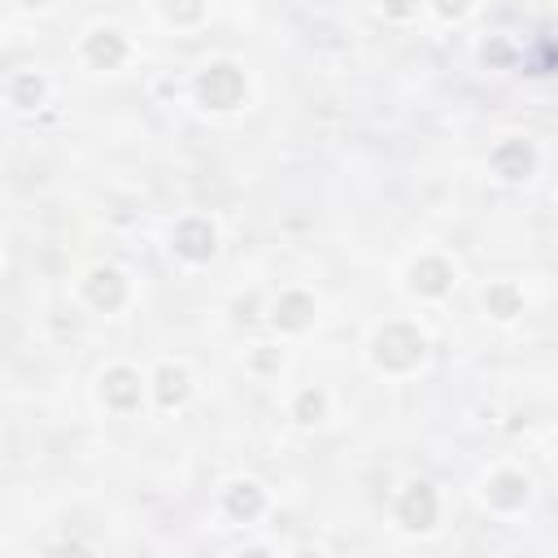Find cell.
<instances>
[{
  "label": "cell",
  "instance_id": "cell-10",
  "mask_svg": "<svg viewBox=\"0 0 558 558\" xmlns=\"http://www.w3.org/2000/svg\"><path fill=\"white\" fill-rule=\"evenodd\" d=\"M126 52H131V44H126V35H122L118 26H96V31L83 39V57H87L96 70H118V65L126 61Z\"/></svg>",
  "mask_w": 558,
  "mask_h": 558
},
{
  "label": "cell",
  "instance_id": "cell-1",
  "mask_svg": "<svg viewBox=\"0 0 558 558\" xmlns=\"http://www.w3.org/2000/svg\"><path fill=\"white\" fill-rule=\"evenodd\" d=\"M423 357H427V336H423L414 323H384V327L371 336V362H375L379 371L405 375V371H414Z\"/></svg>",
  "mask_w": 558,
  "mask_h": 558
},
{
  "label": "cell",
  "instance_id": "cell-7",
  "mask_svg": "<svg viewBox=\"0 0 558 558\" xmlns=\"http://www.w3.org/2000/svg\"><path fill=\"white\" fill-rule=\"evenodd\" d=\"M126 279H122V270H113V266H96V270H87V279H83V296H87V305H96V310H105V314H113V310H122L126 305Z\"/></svg>",
  "mask_w": 558,
  "mask_h": 558
},
{
  "label": "cell",
  "instance_id": "cell-19",
  "mask_svg": "<svg viewBox=\"0 0 558 558\" xmlns=\"http://www.w3.org/2000/svg\"><path fill=\"white\" fill-rule=\"evenodd\" d=\"M48 558H96L83 541H57L52 549H48Z\"/></svg>",
  "mask_w": 558,
  "mask_h": 558
},
{
  "label": "cell",
  "instance_id": "cell-11",
  "mask_svg": "<svg viewBox=\"0 0 558 558\" xmlns=\"http://www.w3.org/2000/svg\"><path fill=\"white\" fill-rule=\"evenodd\" d=\"M314 296L310 292H301V288H288V292H279L275 296V305H270V323L279 327V331H305L310 323H314Z\"/></svg>",
  "mask_w": 558,
  "mask_h": 558
},
{
  "label": "cell",
  "instance_id": "cell-16",
  "mask_svg": "<svg viewBox=\"0 0 558 558\" xmlns=\"http://www.w3.org/2000/svg\"><path fill=\"white\" fill-rule=\"evenodd\" d=\"M292 418H296L301 427L323 423V418H327V392H323V388H301L296 401H292Z\"/></svg>",
  "mask_w": 558,
  "mask_h": 558
},
{
  "label": "cell",
  "instance_id": "cell-21",
  "mask_svg": "<svg viewBox=\"0 0 558 558\" xmlns=\"http://www.w3.org/2000/svg\"><path fill=\"white\" fill-rule=\"evenodd\" d=\"M235 558H275V554H270V549H262V545H253V549H240Z\"/></svg>",
  "mask_w": 558,
  "mask_h": 558
},
{
  "label": "cell",
  "instance_id": "cell-13",
  "mask_svg": "<svg viewBox=\"0 0 558 558\" xmlns=\"http://www.w3.org/2000/svg\"><path fill=\"white\" fill-rule=\"evenodd\" d=\"M222 510H227L235 523H253V519L266 510V493H262L253 480H235V484H227V493H222Z\"/></svg>",
  "mask_w": 558,
  "mask_h": 558
},
{
  "label": "cell",
  "instance_id": "cell-3",
  "mask_svg": "<svg viewBox=\"0 0 558 558\" xmlns=\"http://www.w3.org/2000/svg\"><path fill=\"white\" fill-rule=\"evenodd\" d=\"M392 514H397V523H401L405 532H432L436 519H440V497H436V488H432L427 480H410V484L397 493Z\"/></svg>",
  "mask_w": 558,
  "mask_h": 558
},
{
  "label": "cell",
  "instance_id": "cell-8",
  "mask_svg": "<svg viewBox=\"0 0 558 558\" xmlns=\"http://www.w3.org/2000/svg\"><path fill=\"white\" fill-rule=\"evenodd\" d=\"M527 497H532V480H527L523 471H497V475H488V484H484V501H488L493 510H501V514L523 510Z\"/></svg>",
  "mask_w": 558,
  "mask_h": 558
},
{
  "label": "cell",
  "instance_id": "cell-12",
  "mask_svg": "<svg viewBox=\"0 0 558 558\" xmlns=\"http://www.w3.org/2000/svg\"><path fill=\"white\" fill-rule=\"evenodd\" d=\"M153 397H157V405H166V410L183 405V401L192 397V371L179 366V362H161L157 375H153Z\"/></svg>",
  "mask_w": 558,
  "mask_h": 558
},
{
  "label": "cell",
  "instance_id": "cell-23",
  "mask_svg": "<svg viewBox=\"0 0 558 558\" xmlns=\"http://www.w3.org/2000/svg\"><path fill=\"white\" fill-rule=\"evenodd\" d=\"M554 449H558V440H554Z\"/></svg>",
  "mask_w": 558,
  "mask_h": 558
},
{
  "label": "cell",
  "instance_id": "cell-14",
  "mask_svg": "<svg viewBox=\"0 0 558 558\" xmlns=\"http://www.w3.org/2000/svg\"><path fill=\"white\" fill-rule=\"evenodd\" d=\"M484 310H488L497 323L519 318V314H523V292H519V283H510V279L488 283V288H484Z\"/></svg>",
  "mask_w": 558,
  "mask_h": 558
},
{
  "label": "cell",
  "instance_id": "cell-4",
  "mask_svg": "<svg viewBox=\"0 0 558 558\" xmlns=\"http://www.w3.org/2000/svg\"><path fill=\"white\" fill-rule=\"evenodd\" d=\"M174 253L183 257V262H209L214 253H218V227L209 222V218H201V214H192V218H183L179 227H174Z\"/></svg>",
  "mask_w": 558,
  "mask_h": 558
},
{
  "label": "cell",
  "instance_id": "cell-9",
  "mask_svg": "<svg viewBox=\"0 0 558 558\" xmlns=\"http://www.w3.org/2000/svg\"><path fill=\"white\" fill-rule=\"evenodd\" d=\"M100 397L109 410H135L140 397H144V379L135 366H109L100 375Z\"/></svg>",
  "mask_w": 558,
  "mask_h": 558
},
{
  "label": "cell",
  "instance_id": "cell-6",
  "mask_svg": "<svg viewBox=\"0 0 558 558\" xmlns=\"http://www.w3.org/2000/svg\"><path fill=\"white\" fill-rule=\"evenodd\" d=\"M405 279H410V292H418V296L436 301V296H445V292L453 288L458 270H453V262H449V257H436V253H427V257L410 262Z\"/></svg>",
  "mask_w": 558,
  "mask_h": 558
},
{
  "label": "cell",
  "instance_id": "cell-17",
  "mask_svg": "<svg viewBox=\"0 0 558 558\" xmlns=\"http://www.w3.org/2000/svg\"><path fill=\"white\" fill-rule=\"evenodd\" d=\"M161 17H166V22H174V26H183V22L205 17V9H201V4H166V9H161Z\"/></svg>",
  "mask_w": 558,
  "mask_h": 558
},
{
  "label": "cell",
  "instance_id": "cell-18",
  "mask_svg": "<svg viewBox=\"0 0 558 558\" xmlns=\"http://www.w3.org/2000/svg\"><path fill=\"white\" fill-rule=\"evenodd\" d=\"M283 366V353L279 349H270V344H257L253 349V371H279Z\"/></svg>",
  "mask_w": 558,
  "mask_h": 558
},
{
  "label": "cell",
  "instance_id": "cell-20",
  "mask_svg": "<svg viewBox=\"0 0 558 558\" xmlns=\"http://www.w3.org/2000/svg\"><path fill=\"white\" fill-rule=\"evenodd\" d=\"M484 61H506V44H484Z\"/></svg>",
  "mask_w": 558,
  "mask_h": 558
},
{
  "label": "cell",
  "instance_id": "cell-22",
  "mask_svg": "<svg viewBox=\"0 0 558 558\" xmlns=\"http://www.w3.org/2000/svg\"><path fill=\"white\" fill-rule=\"evenodd\" d=\"M292 558H323V554H318V549H310V545H305V549H296V554H292Z\"/></svg>",
  "mask_w": 558,
  "mask_h": 558
},
{
  "label": "cell",
  "instance_id": "cell-15",
  "mask_svg": "<svg viewBox=\"0 0 558 558\" xmlns=\"http://www.w3.org/2000/svg\"><path fill=\"white\" fill-rule=\"evenodd\" d=\"M9 105H17V109H35L39 100H44V92H48V83H44V74H35V70H17L13 78H9Z\"/></svg>",
  "mask_w": 558,
  "mask_h": 558
},
{
  "label": "cell",
  "instance_id": "cell-5",
  "mask_svg": "<svg viewBox=\"0 0 558 558\" xmlns=\"http://www.w3.org/2000/svg\"><path fill=\"white\" fill-rule=\"evenodd\" d=\"M488 166H493V174H501L506 183H523V179H532V170H536V148H532V140L510 135V140H501V144L493 148Z\"/></svg>",
  "mask_w": 558,
  "mask_h": 558
},
{
  "label": "cell",
  "instance_id": "cell-2",
  "mask_svg": "<svg viewBox=\"0 0 558 558\" xmlns=\"http://www.w3.org/2000/svg\"><path fill=\"white\" fill-rule=\"evenodd\" d=\"M196 100L214 113H231L248 100V78L235 61H209L201 74H196Z\"/></svg>",
  "mask_w": 558,
  "mask_h": 558
}]
</instances>
